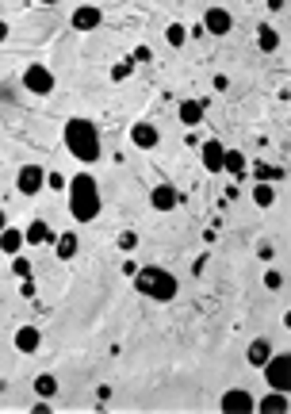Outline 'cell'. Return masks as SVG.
<instances>
[{"instance_id": "6da1fadb", "label": "cell", "mask_w": 291, "mask_h": 414, "mask_svg": "<svg viewBox=\"0 0 291 414\" xmlns=\"http://www.w3.org/2000/svg\"><path fill=\"white\" fill-rule=\"evenodd\" d=\"M66 199H69V215L73 223H96L104 211V192L96 184L92 173H77L73 181L66 184Z\"/></svg>"}, {"instance_id": "7a4b0ae2", "label": "cell", "mask_w": 291, "mask_h": 414, "mask_svg": "<svg viewBox=\"0 0 291 414\" xmlns=\"http://www.w3.org/2000/svg\"><path fill=\"white\" fill-rule=\"evenodd\" d=\"M62 138H66V150L77 161H84V165H96V161H100L104 142H100V127L92 123V119L73 116L66 127H62Z\"/></svg>"}, {"instance_id": "3957f363", "label": "cell", "mask_w": 291, "mask_h": 414, "mask_svg": "<svg viewBox=\"0 0 291 414\" xmlns=\"http://www.w3.org/2000/svg\"><path fill=\"white\" fill-rule=\"evenodd\" d=\"M134 291H138L142 299H153V303H173L176 296H180V280H176V273H169V269L161 265H142L134 269Z\"/></svg>"}, {"instance_id": "277c9868", "label": "cell", "mask_w": 291, "mask_h": 414, "mask_svg": "<svg viewBox=\"0 0 291 414\" xmlns=\"http://www.w3.org/2000/svg\"><path fill=\"white\" fill-rule=\"evenodd\" d=\"M261 372H265V384L272 391H291V349L288 353H276L272 349V357L261 365Z\"/></svg>"}, {"instance_id": "5b68a950", "label": "cell", "mask_w": 291, "mask_h": 414, "mask_svg": "<svg viewBox=\"0 0 291 414\" xmlns=\"http://www.w3.org/2000/svg\"><path fill=\"white\" fill-rule=\"evenodd\" d=\"M54 84H58V77H54L50 66H42V62H31V66L24 69V89L31 92V96H50Z\"/></svg>"}, {"instance_id": "8992f818", "label": "cell", "mask_w": 291, "mask_h": 414, "mask_svg": "<svg viewBox=\"0 0 291 414\" xmlns=\"http://www.w3.org/2000/svg\"><path fill=\"white\" fill-rule=\"evenodd\" d=\"M42 188H46V169L42 165H35V161H27V165H19V173H16V192L19 196H42Z\"/></svg>"}, {"instance_id": "52a82bcc", "label": "cell", "mask_w": 291, "mask_h": 414, "mask_svg": "<svg viewBox=\"0 0 291 414\" xmlns=\"http://www.w3.org/2000/svg\"><path fill=\"white\" fill-rule=\"evenodd\" d=\"M253 403H257V399H253L245 388H230V391H223V399H218V411L223 414H253Z\"/></svg>"}, {"instance_id": "ba28073f", "label": "cell", "mask_w": 291, "mask_h": 414, "mask_svg": "<svg viewBox=\"0 0 291 414\" xmlns=\"http://www.w3.org/2000/svg\"><path fill=\"white\" fill-rule=\"evenodd\" d=\"M100 24H104V8H96V4H81V8H73V16H69V27L81 35L96 31Z\"/></svg>"}, {"instance_id": "9c48e42d", "label": "cell", "mask_w": 291, "mask_h": 414, "mask_svg": "<svg viewBox=\"0 0 291 414\" xmlns=\"http://www.w3.org/2000/svg\"><path fill=\"white\" fill-rule=\"evenodd\" d=\"M131 142H134V150H158L161 146V131L150 123V119H138V123H131Z\"/></svg>"}, {"instance_id": "30bf717a", "label": "cell", "mask_w": 291, "mask_h": 414, "mask_svg": "<svg viewBox=\"0 0 291 414\" xmlns=\"http://www.w3.org/2000/svg\"><path fill=\"white\" fill-rule=\"evenodd\" d=\"M203 31L215 35V39H226L234 31V16L226 8H207L203 12Z\"/></svg>"}, {"instance_id": "8fae6325", "label": "cell", "mask_w": 291, "mask_h": 414, "mask_svg": "<svg viewBox=\"0 0 291 414\" xmlns=\"http://www.w3.org/2000/svg\"><path fill=\"white\" fill-rule=\"evenodd\" d=\"M211 100H180V108H176V116H180V123L188 127V131H196V127L203 123V116H207Z\"/></svg>"}, {"instance_id": "7c38bea8", "label": "cell", "mask_w": 291, "mask_h": 414, "mask_svg": "<svg viewBox=\"0 0 291 414\" xmlns=\"http://www.w3.org/2000/svg\"><path fill=\"white\" fill-rule=\"evenodd\" d=\"M223 154H226V146H223L218 138L200 142V161H203V169H207L211 177H218V173H223Z\"/></svg>"}, {"instance_id": "4fadbf2b", "label": "cell", "mask_w": 291, "mask_h": 414, "mask_svg": "<svg viewBox=\"0 0 291 414\" xmlns=\"http://www.w3.org/2000/svg\"><path fill=\"white\" fill-rule=\"evenodd\" d=\"M176 204H180V192H176V184L161 181V184H153V188H150V207H153V211H173Z\"/></svg>"}, {"instance_id": "5bb4252c", "label": "cell", "mask_w": 291, "mask_h": 414, "mask_svg": "<svg viewBox=\"0 0 291 414\" xmlns=\"http://www.w3.org/2000/svg\"><path fill=\"white\" fill-rule=\"evenodd\" d=\"M12 345H16L24 357L39 353V349H42V330H39V326H31V323H27V326H19V330L12 334Z\"/></svg>"}, {"instance_id": "9a60e30c", "label": "cell", "mask_w": 291, "mask_h": 414, "mask_svg": "<svg viewBox=\"0 0 291 414\" xmlns=\"http://www.w3.org/2000/svg\"><path fill=\"white\" fill-rule=\"evenodd\" d=\"M253 411H261V414H283V411H291V391H272V388H268V395H261L257 403H253Z\"/></svg>"}, {"instance_id": "2e32d148", "label": "cell", "mask_w": 291, "mask_h": 414, "mask_svg": "<svg viewBox=\"0 0 291 414\" xmlns=\"http://www.w3.org/2000/svg\"><path fill=\"white\" fill-rule=\"evenodd\" d=\"M223 173H230L234 181H245V177H250V158H245L241 150L226 146V154H223Z\"/></svg>"}, {"instance_id": "e0dca14e", "label": "cell", "mask_w": 291, "mask_h": 414, "mask_svg": "<svg viewBox=\"0 0 291 414\" xmlns=\"http://www.w3.org/2000/svg\"><path fill=\"white\" fill-rule=\"evenodd\" d=\"M77 253H81V238H77V231H62L58 238H54V257L69 265Z\"/></svg>"}, {"instance_id": "ac0fdd59", "label": "cell", "mask_w": 291, "mask_h": 414, "mask_svg": "<svg viewBox=\"0 0 291 414\" xmlns=\"http://www.w3.org/2000/svg\"><path fill=\"white\" fill-rule=\"evenodd\" d=\"M54 238H58V234L42 223V219H31V223H27V231H24L27 246H54Z\"/></svg>"}, {"instance_id": "d6986e66", "label": "cell", "mask_w": 291, "mask_h": 414, "mask_svg": "<svg viewBox=\"0 0 291 414\" xmlns=\"http://www.w3.org/2000/svg\"><path fill=\"white\" fill-rule=\"evenodd\" d=\"M24 246H27V242H24V231H19V226L8 223L4 231H0V253H4V257H16Z\"/></svg>"}, {"instance_id": "ffe728a7", "label": "cell", "mask_w": 291, "mask_h": 414, "mask_svg": "<svg viewBox=\"0 0 291 414\" xmlns=\"http://www.w3.org/2000/svg\"><path fill=\"white\" fill-rule=\"evenodd\" d=\"M272 357V341L268 338H257V341H250V349H245V361H250L253 368H261Z\"/></svg>"}, {"instance_id": "44dd1931", "label": "cell", "mask_w": 291, "mask_h": 414, "mask_svg": "<svg viewBox=\"0 0 291 414\" xmlns=\"http://www.w3.org/2000/svg\"><path fill=\"white\" fill-rule=\"evenodd\" d=\"M257 50L261 54H276V50H280V31L268 27V24H261L257 27Z\"/></svg>"}, {"instance_id": "7402d4cb", "label": "cell", "mask_w": 291, "mask_h": 414, "mask_svg": "<svg viewBox=\"0 0 291 414\" xmlns=\"http://www.w3.org/2000/svg\"><path fill=\"white\" fill-rule=\"evenodd\" d=\"M250 173H253V181H272V184H280L283 177H288V169H283V165H268V161H257Z\"/></svg>"}, {"instance_id": "603a6c76", "label": "cell", "mask_w": 291, "mask_h": 414, "mask_svg": "<svg viewBox=\"0 0 291 414\" xmlns=\"http://www.w3.org/2000/svg\"><path fill=\"white\" fill-rule=\"evenodd\" d=\"M250 196H253V204H257V207H272L276 204V184L272 181H253Z\"/></svg>"}, {"instance_id": "cb8c5ba5", "label": "cell", "mask_w": 291, "mask_h": 414, "mask_svg": "<svg viewBox=\"0 0 291 414\" xmlns=\"http://www.w3.org/2000/svg\"><path fill=\"white\" fill-rule=\"evenodd\" d=\"M35 395H39V399H54V395H58V376L39 372V376H35Z\"/></svg>"}, {"instance_id": "d4e9b609", "label": "cell", "mask_w": 291, "mask_h": 414, "mask_svg": "<svg viewBox=\"0 0 291 414\" xmlns=\"http://www.w3.org/2000/svg\"><path fill=\"white\" fill-rule=\"evenodd\" d=\"M165 42H169L173 50H180L184 42H188V27H184V24H169V27H165Z\"/></svg>"}, {"instance_id": "484cf974", "label": "cell", "mask_w": 291, "mask_h": 414, "mask_svg": "<svg viewBox=\"0 0 291 414\" xmlns=\"http://www.w3.org/2000/svg\"><path fill=\"white\" fill-rule=\"evenodd\" d=\"M131 73H134V62L131 58H123V62H115V66H111V81H115V84H123Z\"/></svg>"}, {"instance_id": "4316f807", "label": "cell", "mask_w": 291, "mask_h": 414, "mask_svg": "<svg viewBox=\"0 0 291 414\" xmlns=\"http://www.w3.org/2000/svg\"><path fill=\"white\" fill-rule=\"evenodd\" d=\"M12 273H16L19 280H24V276H31V257L16 253V257H12Z\"/></svg>"}, {"instance_id": "83f0119b", "label": "cell", "mask_w": 291, "mask_h": 414, "mask_svg": "<svg viewBox=\"0 0 291 414\" xmlns=\"http://www.w3.org/2000/svg\"><path fill=\"white\" fill-rule=\"evenodd\" d=\"M119 249H123V253H134V249H138V231H123V234H119Z\"/></svg>"}, {"instance_id": "f1b7e54d", "label": "cell", "mask_w": 291, "mask_h": 414, "mask_svg": "<svg viewBox=\"0 0 291 414\" xmlns=\"http://www.w3.org/2000/svg\"><path fill=\"white\" fill-rule=\"evenodd\" d=\"M261 284H265L268 291H280V288H283V273H280V269H268V273H265V280H261Z\"/></svg>"}, {"instance_id": "f546056e", "label": "cell", "mask_w": 291, "mask_h": 414, "mask_svg": "<svg viewBox=\"0 0 291 414\" xmlns=\"http://www.w3.org/2000/svg\"><path fill=\"white\" fill-rule=\"evenodd\" d=\"M66 177H62V173H46V188H50V192H66Z\"/></svg>"}, {"instance_id": "4dcf8cb0", "label": "cell", "mask_w": 291, "mask_h": 414, "mask_svg": "<svg viewBox=\"0 0 291 414\" xmlns=\"http://www.w3.org/2000/svg\"><path fill=\"white\" fill-rule=\"evenodd\" d=\"M19 296H24V299H35V296H39V288H35L31 276H24V280H19Z\"/></svg>"}, {"instance_id": "1f68e13d", "label": "cell", "mask_w": 291, "mask_h": 414, "mask_svg": "<svg viewBox=\"0 0 291 414\" xmlns=\"http://www.w3.org/2000/svg\"><path fill=\"white\" fill-rule=\"evenodd\" d=\"M257 257H261V261H272V257H276V246H272V242H261V246H257Z\"/></svg>"}, {"instance_id": "d6a6232c", "label": "cell", "mask_w": 291, "mask_h": 414, "mask_svg": "<svg viewBox=\"0 0 291 414\" xmlns=\"http://www.w3.org/2000/svg\"><path fill=\"white\" fill-rule=\"evenodd\" d=\"M134 269H138V265H134V257L126 253V257H123V265H119V273H123L126 280H131V276H134Z\"/></svg>"}, {"instance_id": "836d02e7", "label": "cell", "mask_w": 291, "mask_h": 414, "mask_svg": "<svg viewBox=\"0 0 291 414\" xmlns=\"http://www.w3.org/2000/svg\"><path fill=\"white\" fill-rule=\"evenodd\" d=\"M150 58H153V50H150V46H138V50L131 54V62H150Z\"/></svg>"}, {"instance_id": "e575fe53", "label": "cell", "mask_w": 291, "mask_h": 414, "mask_svg": "<svg viewBox=\"0 0 291 414\" xmlns=\"http://www.w3.org/2000/svg\"><path fill=\"white\" fill-rule=\"evenodd\" d=\"M108 399H111V384H100V388H96V403H108Z\"/></svg>"}, {"instance_id": "d590c367", "label": "cell", "mask_w": 291, "mask_h": 414, "mask_svg": "<svg viewBox=\"0 0 291 414\" xmlns=\"http://www.w3.org/2000/svg\"><path fill=\"white\" fill-rule=\"evenodd\" d=\"M211 84H215V92H226V89H230V77H226V73H215V81H211Z\"/></svg>"}, {"instance_id": "8d00e7d4", "label": "cell", "mask_w": 291, "mask_h": 414, "mask_svg": "<svg viewBox=\"0 0 291 414\" xmlns=\"http://www.w3.org/2000/svg\"><path fill=\"white\" fill-rule=\"evenodd\" d=\"M50 411H54V406H50V399H39V403L31 406V414H50Z\"/></svg>"}, {"instance_id": "74e56055", "label": "cell", "mask_w": 291, "mask_h": 414, "mask_svg": "<svg viewBox=\"0 0 291 414\" xmlns=\"http://www.w3.org/2000/svg\"><path fill=\"white\" fill-rule=\"evenodd\" d=\"M203 35H207V31H203V24H191L188 27V39H203Z\"/></svg>"}, {"instance_id": "f35d334b", "label": "cell", "mask_w": 291, "mask_h": 414, "mask_svg": "<svg viewBox=\"0 0 291 414\" xmlns=\"http://www.w3.org/2000/svg\"><path fill=\"white\" fill-rule=\"evenodd\" d=\"M268 12H288V0H268Z\"/></svg>"}, {"instance_id": "ab89813d", "label": "cell", "mask_w": 291, "mask_h": 414, "mask_svg": "<svg viewBox=\"0 0 291 414\" xmlns=\"http://www.w3.org/2000/svg\"><path fill=\"white\" fill-rule=\"evenodd\" d=\"M8 35H12V24L8 19H0V42H8Z\"/></svg>"}, {"instance_id": "60d3db41", "label": "cell", "mask_w": 291, "mask_h": 414, "mask_svg": "<svg viewBox=\"0 0 291 414\" xmlns=\"http://www.w3.org/2000/svg\"><path fill=\"white\" fill-rule=\"evenodd\" d=\"M4 226H8V215H4V207H0V231H4Z\"/></svg>"}, {"instance_id": "b9f144b4", "label": "cell", "mask_w": 291, "mask_h": 414, "mask_svg": "<svg viewBox=\"0 0 291 414\" xmlns=\"http://www.w3.org/2000/svg\"><path fill=\"white\" fill-rule=\"evenodd\" d=\"M39 4H58V0H39Z\"/></svg>"}, {"instance_id": "7bdbcfd3", "label": "cell", "mask_w": 291, "mask_h": 414, "mask_svg": "<svg viewBox=\"0 0 291 414\" xmlns=\"http://www.w3.org/2000/svg\"><path fill=\"white\" fill-rule=\"evenodd\" d=\"M0 261H4V253H0Z\"/></svg>"}]
</instances>
